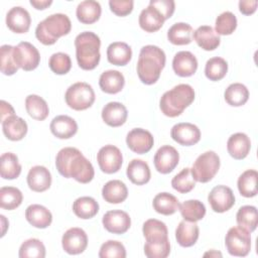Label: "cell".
<instances>
[{
	"label": "cell",
	"instance_id": "1",
	"mask_svg": "<svg viewBox=\"0 0 258 258\" xmlns=\"http://www.w3.org/2000/svg\"><path fill=\"white\" fill-rule=\"evenodd\" d=\"M55 166L60 175L72 177L81 183L90 182L95 175L92 163L75 147L60 149L55 157Z\"/></svg>",
	"mask_w": 258,
	"mask_h": 258
},
{
	"label": "cell",
	"instance_id": "2",
	"mask_svg": "<svg viewBox=\"0 0 258 258\" xmlns=\"http://www.w3.org/2000/svg\"><path fill=\"white\" fill-rule=\"evenodd\" d=\"M165 53L156 45H145L140 49L137 61V75L145 85H153L165 66Z\"/></svg>",
	"mask_w": 258,
	"mask_h": 258
},
{
	"label": "cell",
	"instance_id": "3",
	"mask_svg": "<svg viewBox=\"0 0 258 258\" xmlns=\"http://www.w3.org/2000/svg\"><path fill=\"white\" fill-rule=\"evenodd\" d=\"M78 64L85 71L94 70L100 61V37L92 31H84L75 39Z\"/></svg>",
	"mask_w": 258,
	"mask_h": 258
},
{
	"label": "cell",
	"instance_id": "4",
	"mask_svg": "<svg viewBox=\"0 0 258 258\" xmlns=\"http://www.w3.org/2000/svg\"><path fill=\"white\" fill-rule=\"evenodd\" d=\"M194 100L195 91L192 87L187 84H179L161 96L159 108L165 116L173 118L179 116Z\"/></svg>",
	"mask_w": 258,
	"mask_h": 258
},
{
	"label": "cell",
	"instance_id": "5",
	"mask_svg": "<svg viewBox=\"0 0 258 258\" xmlns=\"http://www.w3.org/2000/svg\"><path fill=\"white\" fill-rule=\"evenodd\" d=\"M72 29V22L68 15L55 13L40 21L35 28L36 38L44 45H51L56 40L67 35Z\"/></svg>",
	"mask_w": 258,
	"mask_h": 258
},
{
	"label": "cell",
	"instance_id": "6",
	"mask_svg": "<svg viewBox=\"0 0 258 258\" xmlns=\"http://www.w3.org/2000/svg\"><path fill=\"white\" fill-rule=\"evenodd\" d=\"M96 96L91 85L85 82H78L69 87L64 100L67 105L76 110L83 111L90 108L95 102Z\"/></svg>",
	"mask_w": 258,
	"mask_h": 258
},
{
	"label": "cell",
	"instance_id": "7",
	"mask_svg": "<svg viewBox=\"0 0 258 258\" xmlns=\"http://www.w3.org/2000/svg\"><path fill=\"white\" fill-rule=\"evenodd\" d=\"M220 168V157L214 151L202 153L190 168L191 175L196 181L206 183L213 179Z\"/></svg>",
	"mask_w": 258,
	"mask_h": 258
},
{
	"label": "cell",
	"instance_id": "8",
	"mask_svg": "<svg viewBox=\"0 0 258 258\" xmlns=\"http://www.w3.org/2000/svg\"><path fill=\"white\" fill-rule=\"evenodd\" d=\"M227 251L232 256H247L251 249L250 233L241 227H232L228 230L225 237Z\"/></svg>",
	"mask_w": 258,
	"mask_h": 258
},
{
	"label": "cell",
	"instance_id": "9",
	"mask_svg": "<svg viewBox=\"0 0 258 258\" xmlns=\"http://www.w3.org/2000/svg\"><path fill=\"white\" fill-rule=\"evenodd\" d=\"M13 55L18 68L29 72L35 70L40 61V54L37 48L30 42H19L13 48Z\"/></svg>",
	"mask_w": 258,
	"mask_h": 258
},
{
	"label": "cell",
	"instance_id": "10",
	"mask_svg": "<svg viewBox=\"0 0 258 258\" xmlns=\"http://www.w3.org/2000/svg\"><path fill=\"white\" fill-rule=\"evenodd\" d=\"M97 161L103 172L111 174L119 171L122 166L123 156L118 147L108 144L100 148L97 154Z\"/></svg>",
	"mask_w": 258,
	"mask_h": 258
},
{
	"label": "cell",
	"instance_id": "11",
	"mask_svg": "<svg viewBox=\"0 0 258 258\" xmlns=\"http://www.w3.org/2000/svg\"><path fill=\"white\" fill-rule=\"evenodd\" d=\"M208 201L214 212L225 213L235 205V196L229 186L221 184L210 191Z\"/></svg>",
	"mask_w": 258,
	"mask_h": 258
},
{
	"label": "cell",
	"instance_id": "12",
	"mask_svg": "<svg viewBox=\"0 0 258 258\" xmlns=\"http://www.w3.org/2000/svg\"><path fill=\"white\" fill-rule=\"evenodd\" d=\"M62 249L71 255L83 253L88 246V236L81 228H71L64 232L61 238Z\"/></svg>",
	"mask_w": 258,
	"mask_h": 258
},
{
	"label": "cell",
	"instance_id": "13",
	"mask_svg": "<svg viewBox=\"0 0 258 258\" xmlns=\"http://www.w3.org/2000/svg\"><path fill=\"white\" fill-rule=\"evenodd\" d=\"M178 151L170 145H163L158 148L153 158L155 169L162 174L171 172L178 164Z\"/></svg>",
	"mask_w": 258,
	"mask_h": 258
},
{
	"label": "cell",
	"instance_id": "14",
	"mask_svg": "<svg viewBox=\"0 0 258 258\" xmlns=\"http://www.w3.org/2000/svg\"><path fill=\"white\" fill-rule=\"evenodd\" d=\"M126 143L130 150L137 154L147 153L153 146L154 139L152 134L142 128H134L128 132Z\"/></svg>",
	"mask_w": 258,
	"mask_h": 258
},
{
	"label": "cell",
	"instance_id": "15",
	"mask_svg": "<svg viewBox=\"0 0 258 258\" xmlns=\"http://www.w3.org/2000/svg\"><path fill=\"white\" fill-rule=\"evenodd\" d=\"M170 136L180 145L191 146L200 141L201 131L195 124L183 122L177 123L171 128Z\"/></svg>",
	"mask_w": 258,
	"mask_h": 258
},
{
	"label": "cell",
	"instance_id": "16",
	"mask_svg": "<svg viewBox=\"0 0 258 258\" xmlns=\"http://www.w3.org/2000/svg\"><path fill=\"white\" fill-rule=\"evenodd\" d=\"M104 228L113 234H124L131 226L129 215L121 210L108 211L102 219Z\"/></svg>",
	"mask_w": 258,
	"mask_h": 258
},
{
	"label": "cell",
	"instance_id": "17",
	"mask_svg": "<svg viewBox=\"0 0 258 258\" xmlns=\"http://www.w3.org/2000/svg\"><path fill=\"white\" fill-rule=\"evenodd\" d=\"M31 23L29 12L21 7L14 6L6 14V25L15 33H25L28 31Z\"/></svg>",
	"mask_w": 258,
	"mask_h": 258
},
{
	"label": "cell",
	"instance_id": "18",
	"mask_svg": "<svg viewBox=\"0 0 258 258\" xmlns=\"http://www.w3.org/2000/svg\"><path fill=\"white\" fill-rule=\"evenodd\" d=\"M172 69L179 77H190L197 72L198 59L190 51H178L173 56Z\"/></svg>",
	"mask_w": 258,
	"mask_h": 258
},
{
	"label": "cell",
	"instance_id": "19",
	"mask_svg": "<svg viewBox=\"0 0 258 258\" xmlns=\"http://www.w3.org/2000/svg\"><path fill=\"white\" fill-rule=\"evenodd\" d=\"M27 184L33 191H45L51 184V174L49 170L42 165H35L31 167L27 174Z\"/></svg>",
	"mask_w": 258,
	"mask_h": 258
},
{
	"label": "cell",
	"instance_id": "20",
	"mask_svg": "<svg viewBox=\"0 0 258 258\" xmlns=\"http://www.w3.org/2000/svg\"><path fill=\"white\" fill-rule=\"evenodd\" d=\"M128 112L126 107L119 102H110L102 109L103 121L111 127H119L127 120Z\"/></svg>",
	"mask_w": 258,
	"mask_h": 258
},
{
	"label": "cell",
	"instance_id": "21",
	"mask_svg": "<svg viewBox=\"0 0 258 258\" xmlns=\"http://www.w3.org/2000/svg\"><path fill=\"white\" fill-rule=\"evenodd\" d=\"M51 133L59 139H69L73 137L78 131V124L70 116L58 115L50 122Z\"/></svg>",
	"mask_w": 258,
	"mask_h": 258
},
{
	"label": "cell",
	"instance_id": "22",
	"mask_svg": "<svg viewBox=\"0 0 258 258\" xmlns=\"http://www.w3.org/2000/svg\"><path fill=\"white\" fill-rule=\"evenodd\" d=\"M250 149L251 141L245 133L232 134L227 141V150L234 159H244L249 154Z\"/></svg>",
	"mask_w": 258,
	"mask_h": 258
},
{
	"label": "cell",
	"instance_id": "23",
	"mask_svg": "<svg viewBox=\"0 0 258 258\" xmlns=\"http://www.w3.org/2000/svg\"><path fill=\"white\" fill-rule=\"evenodd\" d=\"M25 218L31 226L38 229H45L52 222V215L49 210L37 204L27 207L25 211Z\"/></svg>",
	"mask_w": 258,
	"mask_h": 258
},
{
	"label": "cell",
	"instance_id": "24",
	"mask_svg": "<svg viewBox=\"0 0 258 258\" xmlns=\"http://www.w3.org/2000/svg\"><path fill=\"white\" fill-rule=\"evenodd\" d=\"M197 44L204 50H214L221 42L220 36L216 33L214 28L210 25H202L198 27L192 33Z\"/></svg>",
	"mask_w": 258,
	"mask_h": 258
},
{
	"label": "cell",
	"instance_id": "25",
	"mask_svg": "<svg viewBox=\"0 0 258 258\" xmlns=\"http://www.w3.org/2000/svg\"><path fill=\"white\" fill-rule=\"evenodd\" d=\"M2 131L9 140L19 141L27 133V123L22 118L12 115L2 121Z\"/></svg>",
	"mask_w": 258,
	"mask_h": 258
},
{
	"label": "cell",
	"instance_id": "26",
	"mask_svg": "<svg viewBox=\"0 0 258 258\" xmlns=\"http://www.w3.org/2000/svg\"><path fill=\"white\" fill-rule=\"evenodd\" d=\"M199 226L196 222L181 221L175 230V239L181 247H191L199 239Z\"/></svg>",
	"mask_w": 258,
	"mask_h": 258
},
{
	"label": "cell",
	"instance_id": "27",
	"mask_svg": "<svg viewBox=\"0 0 258 258\" xmlns=\"http://www.w3.org/2000/svg\"><path fill=\"white\" fill-rule=\"evenodd\" d=\"M139 25L146 32H155L159 30L165 19L162 14L153 6L148 5L139 15Z\"/></svg>",
	"mask_w": 258,
	"mask_h": 258
},
{
	"label": "cell",
	"instance_id": "28",
	"mask_svg": "<svg viewBox=\"0 0 258 258\" xmlns=\"http://www.w3.org/2000/svg\"><path fill=\"white\" fill-rule=\"evenodd\" d=\"M143 235L148 243H159L168 240L166 225L156 219H149L144 222L142 227Z\"/></svg>",
	"mask_w": 258,
	"mask_h": 258
},
{
	"label": "cell",
	"instance_id": "29",
	"mask_svg": "<svg viewBox=\"0 0 258 258\" xmlns=\"http://www.w3.org/2000/svg\"><path fill=\"white\" fill-rule=\"evenodd\" d=\"M125 85V79L122 73L115 70H108L102 73L99 79L101 90L107 94L119 93Z\"/></svg>",
	"mask_w": 258,
	"mask_h": 258
},
{
	"label": "cell",
	"instance_id": "30",
	"mask_svg": "<svg viewBox=\"0 0 258 258\" xmlns=\"http://www.w3.org/2000/svg\"><path fill=\"white\" fill-rule=\"evenodd\" d=\"M102 197L109 204H120L127 199L128 189L121 180H109L102 188Z\"/></svg>",
	"mask_w": 258,
	"mask_h": 258
},
{
	"label": "cell",
	"instance_id": "31",
	"mask_svg": "<svg viewBox=\"0 0 258 258\" xmlns=\"http://www.w3.org/2000/svg\"><path fill=\"white\" fill-rule=\"evenodd\" d=\"M126 174L130 181L137 185L147 183L151 176L148 164L142 159H132L127 166Z\"/></svg>",
	"mask_w": 258,
	"mask_h": 258
},
{
	"label": "cell",
	"instance_id": "32",
	"mask_svg": "<svg viewBox=\"0 0 258 258\" xmlns=\"http://www.w3.org/2000/svg\"><path fill=\"white\" fill-rule=\"evenodd\" d=\"M102 13V8L99 2L94 0L82 1L76 10L77 18L84 24H93L99 20Z\"/></svg>",
	"mask_w": 258,
	"mask_h": 258
},
{
	"label": "cell",
	"instance_id": "33",
	"mask_svg": "<svg viewBox=\"0 0 258 258\" xmlns=\"http://www.w3.org/2000/svg\"><path fill=\"white\" fill-rule=\"evenodd\" d=\"M132 57L131 47L121 41L112 42L107 48L108 61L115 66H126Z\"/></svg>",
	"mask_w": 258,
	"mask_h": 258
},
{
	"label": "cell",
	"instance_id": "34",
	"mask_svg": "<svg viewBox=\"0 0 258 258\" xmlns=\"http://www.w3.org/2000/svg\"><path fill=\"white\" fill-rule=\"evenodd\" d=\"M192 27L184 22L174 23L167 31V39L175 45H185L191 42Z\"/></svg>",
	"mask_w": 258,
	"mask_h": 258
},
{
	"label": "cell",
	"instance_id": "35",
	"mask_svg": "<svg viewBox=\"0 0 258 258\" xmlns=\"http://www.w3.org/2000/svg\"><path fill=\"white\" fill-rule=\"evenodd\" d=\"M25 109L28 115L37 121H43L49 114V108L45 100L33 94L26 97Z\"/></svg>",
	"mask_w": 258,
	"mask_h": 258
},
{
	"label": "cell",
	"instance_id": "36",
	"mask_svg": "<svg viewBox=\"0 0 258 258\" xmlns=\"http://www.w3.org/2000/svg\"><path fill=\"white\" fill-rule=\"evenodd\" d=\"M21 173L18 157L12 152H5L0 157V175L4 179H15Z\"/></svg>",
	"mask_w": 258,
	"mask_h": 258
},
{
	"label": "cell",
	"instance_id": "37",
	"mask_svg": "<svg viewBox=\"0 0 258 258\" xmlns=\"http://www.w3.org/2000/svg\"><path fill=\"white\" fill-rule=\"evenodd\" d=\"M152 206L156 213L164 216H169L174 214L178 210L179 202L171 194L160 192L154 197Z\"/></svg>",
	"mask_w": 258,
	"mask_h": 258
},
{
	"label": "cell",
	"instance_id": "38",
	"mask_svg": "<svg viewBox=\"0 0 258 258\" xmlns=\"http://www.w3.org/2000/svg\"><path fill=\"white\" fill-rule=\"evenodd\" d=\"M73 211L81 219H91L98 214L99 204L91 197H81L74 202Z\"/></svg>",
	"mask_w": 258,
	"mask_h": 258
},
{
	"label": "cell",
	"instance_id": "39",
	"mask_svg": "<svg viewBox=\"0 0 258 258\" xmlns=\"http://www.w3.org/2000/svg\"><path fill=\"white\" fill-rule=\"evenodd\" d=\"M257 178L258 172L255 169L245 170L237 181L240 195L245 198L255 197L257 195Z\"/></svg>",
	"mask_w": 258,
	"mask_h": 258
},
{
	"label": "cell",
	"instance_id": "40",
	"mask_svg": "<svg viewBox=\"0 0 258 258\" xmlns=\"http://www.w3.org/2000/svg\"><path fill=\"white\" fill-rule=\"evenodd\" d=\"M225 101L233 107L243 106L249 99V91L247 87L241 83L231 84L224 93Z\"/></svg>",
	"mask_w": 258,
	"mask_h": 258
},
{
	"label": "cell",
	"instance_id": "41",
	"mask_svg": "<svg viewBox=\"0 0 258 258\" xmlns=\"http://www.w3.org/2000/svg\"><path fill=\"white\" fill-rule=\"evenodd\" d=\"M178 210L185 221L198 222L206 215L205 205L198 200H188L179 205Z\"/></svg>",
	"mask_w": 258,
	"mask_h": 258
},
{
	"label": "cell",
	"instance_id": "42",
	"mask_svg": "<svg viewBox=\"0 0 258 258\" xmlns=\"http://www.w3.org/2000/svg\"><path fill=\"white\" fill-rule=\"evenodd\" d=\"M236 221L239 227L243 228L249 233L255 231L258 223L257 209L254 206L241 207L237 212Z\"/></svg>",
	"mask_w": 258,
	"mask_h": 258
},
{
	"label": "cell",
	"instance_id": "43",
	"mask_svg": "<svg viewBox=\"0 0 258 258\" xmlns=\"http://www.w3.org/2000/svg\"><path fill=\"white\" fill-rule=\"evenodd\" d=\"M22 200V192L17 187L2 186L0 188V206L2 209L14 210L21 205Z\"/></svg>",
	"mask_w": 258,
	"mask_h": 258
},
{
	"label": "cell",
	"instance_id": "44",
	"mask_svg": "<svg viewBox=\"0 0 258 258\" xmlns=\"http://www.w3.org/2000/svg\"><path fill=\"white\" fill-rule=\"evenodd\" d=\"M228 72L227 61L220 56H215L206 62L205 75L210 81H220L222 80Z\"/></svg>",
	"mask_w": 258,
	"mask_h": 258
},
{
	"label": "cell",
	"instance_id": "45",
	"mask_svg": "<svg viewBox=\"0 0 258 258\" xmlns=\"http://www.w3.org/2000/svg\"><path fill=\"white\" fill-rule=\"evenodd\" d=\"M20 258H44L45 247L43 243L35 238L24 241L19 248Z\"/></svg>",
	"mask_w": 258,
	"mask_h": 258
},
{
	"label": "cell",
	"instance_id": "46",
	"mask_svg": "<svg viewBox=\"0 0 258 258\" xmlns=\"http://www.w3.org/2000/svg\"><path fill=\"white\" fill-rule=\"evenodd\" d=\"M237 27V18L234 13L225 11L221 13L215 23V31L218 35H230Z\"/></svg>",
	"mask_w": 258,
	"mask_h": 258
},
{
	"label": "cell",
	"instance_id": "47",
	"mask_svg": "<svg viewBox=\"0 0 258 258\" xmlns=\"http://www.w3.org/2000/svg\"><path fill=\"white\" fill-rule=\"evenodd\" d=\"M172 187L180 194L189 192L196 185V180L191 175L190 168L185 167L178 172L171 180Z\"/></svg>",
	"mask_w": 258,
	"mask_h": 258
},
{
	"label": "cell",
	"instance_id": "48",
	"mask_svg": "<svg viewBox=\"0 0 258 258\" xmlns=\"http://www.w3.org/2000/svg\"><path fill=\"white\" fill-rule=\"evenodd\" d=\"M14 46L4 44L0 47V69L6 76L14 75L19 69L15 62L13 55Z\"/></svg>",
	"mask_w": 258,
	"mask_h": 258
},
{
	"label": "cell",
	"instance_id": "49",
	"mask_svg": "<svg viewBox=\"0 0 258 258\" xmlns=\"http://www.w3.org/2000/svg\"><path fill=\"white\" fill-rule=\"evenodd\" d=\"M48 66L54 74L66 75L72 68V60L68 53L56 52L50 56Z\"/></svg>",
	"mask_w": 258,
	"mask_h": 258
},
{
	"label": "cell",
	"instance_id": "50",
	"mask_svg": "<svg viewBox=\"0 0 258 258\" xmlns=\"http://www.w3.org/2000/svg\"><path fill=\"white\" fill-rule=\"evenodd\" d=\"M100 258H125L126 250L124 245L115 240H109L102 244L99 251Z\"/></svg>",
	"mask_w": 258,
	"mask_h": 258
},
{
	"label": "cell",
	"instance_id": "51",
	"mask_svg": "<svg viewBox=\"0 0 258 258\" xmlns=\"http://www.w3.org/2000/svg\"><path fill=\"white\" fill-rule=\"evenodd\" d=\"M170 253L169 240L159 243H148L144 245V254L148 258H165Z\"/></svg>",
	"mask_w": 258,
	"mask_h": 258
},
{
	"label": "cell",
	"instance_id": "52",
	"mask_svg": "<svg viewBox=\"0 0 258 258\" xmlns=\"http://www.w3.org/2000/svg\"><path fill=\"white\" fill-rule=\"evenodd\" d=\"M134 2L132 0H110L109 6L111 11L117 16H126L133 10Z\"/></svg>",
	"mask_w": 258,
	"mask_h": 258
},
{
	"label": "cell",
	"instance_id": "53",
	"mask_svg": "<svg viewBox=\"0 0 258 258\" xmlns=\"http://www.w3.org/2000/svg\"><path fill=\"white\" fill-rule=\"evenodd\" d=\"M149 5L156 8L165 20L172 16L175 9V4L172 0H150Z\"/></svg>",
	"mask_w": 258,
	"mask_h": 258
},
{
	"label": "cell",
	"instance_id": "54",
	"mask_svg": "<svg viewBox=\"0 0 258 258\" xmlns=\"http://www.w3.org/2000/svg\"><path fill=\"white\" fill-rule=\"evenodd\" d=\"M258 2L257 0H246L239 1V10L244 15H251L257 9Z\"/></svg>",
	"mask_w": 258,
	"mask_h": 258
},
{
	"label": "cell",
	"instance_id": "55",
	"mask_svg": "<svg viewBox=\"0 0 258 258\" xmlns=\"http://www.w3.org/2000/svg\"><path fill=\"white\" fill-rule=\"evenodd\" d=\"M0 104H1V105H0V107H1V122H2L4 119H6L7 117H10V116H12V115H15V114H14V109L12 108V106H11L9 103H7L6 101L2 100Z\"/></svg>",
	"mask_w": 258,
	"mask_h": 258
},
{
	"label": "cell",
	"instance_id": "56",
	"mask_svg": "<svg viewBox=\"0 0 258 258\" xmlns=\"http://www.w3.org/2000/svg\"><path fill=\"white\" fill-rule=\"evenodd\" d=\"M51 0H30V4L37 10H43L51 5Z\"/></svg>",
	"mask_w": 258,
	"mask_h": 258
},
{
	"label": "cell",
	"instance_id": "57",
	"mask_svg": "<svg viewBox=\"0 0 258 258\" xmlns=\"http://www.w3.org/2000/svg\"><path fill=\"white\" fill-rule=\"evenodd\" d=\"M0 218H1V223H2V233H1V237H3V236L5 235L6 228H7V226H8V222L6 221V219H5V217H4L3 215H1Z\"/></svg>",
	"mask_w": 258,
	"mask_h": 258
},
{
	"label": "cell",
	"instance_id": "58",
	"mask_svg": "<svg viewBox=\"0 0 258 258\" xmlns=\"http://www.w3.org/2000/svg\"><path fill=\"white\" fill-rule=\"evenodd\" d=\"M204 256H216V257H218V256H222V254L220 253V252H217V251H215V250H212V251H210V252H207V253H205L204 254Z\"/></svg>",
	"mask_w": 258,
	"mask_h": 258
}]
</instances>
